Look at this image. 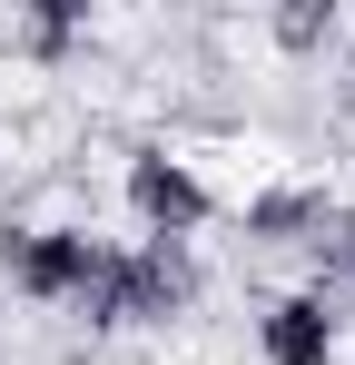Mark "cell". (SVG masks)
<instances>
[{"instance_id": "obj_1", "label": "cell", "mask_w": 355, "mask_h": 365, "mask_svg": "<svg viewBox=\"0 0 355 365\" xmlns=\"http://www.w3.org/2000/svg\"><path fill=\"white\" fill-rule=\"evenodd\" d=\"M128 217L148 227V237H197L207 217H217V197H207V178L178 158V148H128Z\"/></svg>"}, {"instance_id": "obj_2", "label": "cell", "mask_w": 355, "mask_h": 365, "mask_svg": "<svg viewBox=\"0 0 355 365\" xmlns=\"http://www.w3.org/2000/svg\"><path fill=\"white\" fill-rule=\"evenodd\" d=\"M0 267L30 306H69L99 267V237L89 227H0Z\"/></svg>"}, {"instance_id": "obj_3", "label": "cell", "mask_w": 355, "mask_h": 365, "mask_svg": "<svg viewBox=\"0 0 355 365\" xmlns=\"http://www.w3.org/2000/svg\"><path fill=\"white\" fill-rule=\"evenodd\" d=\"M197 247L187 237H138L118 257V297H128V326H178L187 306H197Z\"/></svg>"}, {"instance_id": "obj_4", "label": "cell", "mask_w": 355, "mask_h": 365, "mask_svg": "<svg viewBox=\"0 0 355 365\" xmlns=\"http://www.w3.org/2000/svg\"><path fill=\"white\" fill-rule=\"evenodd\" d=\"M257 356L267 365H336V306L326 297H267L257 306Z\"/></svg>"}, {"instance_id": "obj_5", "label": "cell", "mask_w": 355, "mask_h": 365, "mask_svg": "<svg viewBox=\"0 0 355 365\" xmlns=\"http://www.w3.org/2000/svg\"><path fill=\"white\" fill-rule=\"evenodd\" d=\"M79 30H89L79 0H20V10H10V50H20V60H69Z\"/></svg>"}, {"instance_id": "obj_6", "label": "cell", "mask_w": 355, "mask_h": 365, "mask_svg": "<svg viewBox=\"0 0 355 365\" xmlns=\"http://www.w3.org/2000/svg\"><path fill=\"white\" fill-rule=\"evenodd\" d=\"M336 30H346V20H336V0H277V10H267V40H277L287 60L336 50Z\"/></svg>"}, {"instance_id": "obj_7", "label": "cell", "mask_w": 355, "mask_h": 365, "mask_svg": "<svg viewBox=\"0 0 355 365\" xmlns=\"http://www.w3.org/2000/svg\"><path fill=\"white\" fill-rule=\"evenodd\" d=\"M336 277H346V287H355V237H346V257H336Z\"/></svg>"}]
</instances>
